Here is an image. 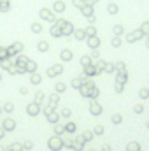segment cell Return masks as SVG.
Listing matches in <instances>:
<instances>
[{
  "label": "cell",
  "mask_w": 149,
  "mask_h": 151,
  "mask_svg": "<svg viewBox=\"0 0 149 151\" xmlns=\"http://www.w3.org/2000/svg\"><path fill=\"white\" fill-rule=\"evenodd\" d=\"M82 139H86V141H90V139H91V134H90V132H86V134L82 135Z\"/></svg>",
  "instance_id": "obj_50"
},
{
  "label": "cell",
  "mask_w": 149,
  "mask_h": 151,
  "mask_svg": "<svg viewBox=\"0 0 149 151\" xmlns=\"http://www.w3.org/2000/svg\"><path fill=\"white\" fill-rule=\"evenodd\" d=\"M107 12H109L111 16H116V14L119 12V5H117V4H114V2H111V4L107 5Z\"/></svg>",
  "instance_id": "obj_23"
},
{
  "label": "cell",
  "mask_w": 149,
  "mask_h": 151,
  "mask_svg": "<svg viewBox=\"0 0 149 151\" xmlns=\"http://www.w3.org/2000/svg\"><path fill=\"white\" fill-rule=\"evenodd\" d=\"M0 79H2V76H0Z\"/></svg>",
  "instance_id": "obj_60"
},
{
  "label": "cell",
  "mask_w": 149,
  "mask_h": 151,
  "mask_svg": "<svg viewBox=\"0 0 149 151\" xmlns=\"http://www.w3.org/2000/svg\"><path fill=\"white\" fill-rule=\"evenodd\" d=\"M65 130H67V132H74V130H75V125H74V123H69Z\"/></svg>",
  "instance_id": "obj_46"
},
{
  "label": "cell",
  "mask_w": 149,
  "mask_h": 151,
  "mask_svg": "<svg viewBox=\"0 0 149 151\" xmlns=\"http://www.w3.org/2000/svg\"><path fill=\"white\" fill-rule=\"evenodd\" d=\"M47 119H49L51 123H56V121H58V114H56V113H51V114H47Z\"/></svg>",
  "instance_id": "obj_38"
},
{
  "label": "cell",
  "mask_w": 149,
  "mask_h": 151,
  "mask_svg": "<svg viewBox=\"0 0 149 151\" xmlns=\"http://www.w3.org/2000/svg\"><path fill=\"white\" fill-rule=\"evenodd\" d=\"M86 44H88L90 49H98L100 44H102V40H100L98 35H93V37H86Z\"/></svg>",
  "instance_id": "obj_7"
},
{
  "label": "cell",
  "mask_w": 149,
  "mask_h": 151,
  "mask_svg": "<svg viewBox=\"0 0 149 151\" xmlns=\"http://www.w3.org/2000/svg\"><path fill=\"white\" fill-rule=\"evenodd\" d=\"M128 151H139V144H135V142H132V144H128Z\"/></svg>",
  "instance_id": "obj_40"
},
{
  "label": "cell",
  "mask_w": 149,
  "mask_h": 151,
  "mask_svg": "<svg viewBox=\"0 0 149 151\" xmlns=\"http://www.w3.org/2000/svg\"><path fill=\"white\" fill-rule=\"evenodd\" d=\"M72 35H74V39L79 40V42H81V40H86V30H84V28H75Z\"/></svg>",
  "instance_id": "obj_14"
},
{
  "label": "cell",
  "mask_w": 149,
  "mask_h": 151,
  "mask_svg": "<svg viewBox=\"0 0 149 151\" xmlns=\"http://www.w3.org/2000/svg\"><path fill=\"white\" fill-rule=\"evenodd\" d=\"M114 65H116V72H117V70H126V65H125L123 62H116Z\"/></svg>",
  "instance_id": "obj_37"
},
{
  "label": "cell",
  "mask_w": 149,
  "mask_h": 151,
  "mask_svg": "<svg viewBox=\"0 0 149 151\" xmlns=\"http://www.w3.org/2000/svg\"><path fill=\"white\" fill-rule=\"evenodd\" d=\"M37 51H40V53H46V51H49V42L47 40H39L37 42Z\"/></svg>",
  "instance_id": "obj_18"
},
{
  "label": "cell",
  "mask_w": 149,
  "mask_h": 151,
  "mask_svg": "<svg viewBox=\"0 0 149 151\" xmlns=\"http://www.w3.org/2000/svg\"><path fill=\"white\" fill-rule=\"evenodd\" d=\"M104 151H112V150L109 148V146H104Z\"/></svg>",
  "instance_id": "obj_56"
},
{
  "label": "cell",
  "mask_w": 149,
  "mask_h": 151,
  "mask_svg": "<svg viewBox=\"0 0 149 151\" xmlns=\"http://www.w3.org/2000/svg\"><path fill=\"white\" fill-rule=\"evenodd\" d=\"M148 95H149V91H148V90H140V97H144V99H146Z\"/></svg>",
  "instance_id": "obj_49"
},
{
  "label": "cell",
  "mask_w": 149,
  "mask_h": 151,
  "mask_svg": "<svg viewBox=\"0 0 149 151\" xmlns=\"http://www.w3.org/2000/svg\"><path fill=\"white\" fill-rule=\"evenodd\" d=\"M25 69H27V72H30V74H34V72L37 70V63H35L34 60H30V58H28V62H27V65H25Z\"/></svg>",
  "instance_id": "obj_22"
},
{
  "label": "cell",
  "mask_w": 149,
  "mask_h": 151,
  "mask_svg": "<svg viewBox=\"0 0 149 151\" xmlns=\"http://www.w3.org/2000/svg\"><path fill=\"white\" fill-rule=\"evenodd\" d=\"M65 9H67V5H65V2L63 0H54L53 2V12L54 14H62V12H65Z\"/></svg>",
  "instance_id": "obj_9"
},
{
  "label": "cell",
  "mask_w": 149,
  "mask_h": 151,
  "mask_svg": "<svg viewBox=\"0 0 149 151\" xmlns=\"http://www.w3.org/2000/svg\"><path fill=\"white\" fill-rule=\"evenodd\" d=\"M82 76H84V77H93V76H100V72L97 70L95 63H91V65H88V67H82Z\"/></svg>",
  "instance_id": "obj_8"
},
{
  "label": "cell",
  "mask_w": 149,
  "mask_h": 151,
  "mask_svg": "<svg viewBox=\"0 0 149 151\" xmlns=\"http://www.w3.org/2000/svg\"><path fill=\"white\" fill-rule=\"evenodd\" d=\"M14 127H16V125H14L12 119H5V121H4V128H5V130H14Z\"/></svg>",
  "instance_id": "obj_32"
},
{
  "label": "cell",
  "mask_w": 149,
  "mask_h": 151,
  "mask_svg": "<svg viewBox=\"0 0 149 151\" xmlns=\"http://www.w3.org/2000/svg\"><path fill=\"white\" fill-rule=\"evenodd\" d=\"M60 58H62V62H72V58H74V53H72L70 49H62V53H60Z\"/></svg>",
  "instance_id": "obj_12"
},
{
  "label": "cell",
  "mask_w": 149,
  "mask_h": 151,
  "mask_svg": "<svg viewBox=\"0 0 149 151\" xmlns=\"http://www.w3.org/2000/svg\"><path fill=\"white\" fill-rule=\"evenodd\" d=\"M123 34H125L123 25H114V27H112V35H114V37H121Z\"/></svg>",
  "instance_id": "obj_21"
},
{
  "label": "cell",
  "mask_w": 149,
  "mask_h": 151,
  "mask_svg": "<svg viewBox=\"0 0 149 151\" xmlns=\"http://www.w3.org/2000/svg\"><path fill=\"white\" fill-rule=\"evenodd\" d=\"M140 32H142L144 35H149V21H144V23L140 25Z\"/></svg>",
  "instance_id": "obj_34"
},
{
  "label": "cell",
  "mask_w": 149,
  "mask_h": 151,
  "mask_svg": "<svg viewBox=\"0 0 149 151\" xmlns=\"http://www.w3.org/2000/svg\"><path fill=\"white\" fill-rule=\"evenodd\" d=\"M54 88H56V93H63V91L67 90V86H65V83H58V84H56Z\"/></svg>",
  "instance_id": "obj_35"
},
{
  "label": "cell",
  "mask_w": 149,
  "mask_h": 151,
  "mask_svg": "<svg viewBox=\"0 0 149 151\" xmlns=\"http://www.w3.org/2000/svg\"><path fill=\"white\" fill-rule=\"evenodd\" d=\"M49 34H51V37H54V39L63 37V35H62V30H60V27H58L56 23H51V27H49Z\"/></svg>",
  "instance_id": "obj_11"
},
{
  "label": "cell",
  "mask_w": 149,
  "mask_h": 151,
  "mask_svg": "<svg viewBox=\"0 0 149 151\" xmlns=\"http://www.w3.org/2000/svg\"><path fill=\"white\" fill-rule=\"evenodd\" d=\"M0 151H4V148H0Z\"/></svg>",
  "instance_id": "obj_59"
},
{
  "label": "cell",
  "mask_w": 149,
  "mask_h": 151,
  "mask_svg": "<svg viewBox=\"0 0 149 151\" xmlns=\"http://www.w3.org/2000/svg\"><path fill=\"white\" fill-rule=\"evenodd\" d=\"M84 30H86V37H93V35H98V34H97V27H95V25H88Z\"/></svg>",
  "instance_id": "obj_24"
},
{
  "label": "cell",
  "mask_w": 149,
  "mask_h": 151,
  "mask_svg": "<svg viewBox=\"0 0 149 151\" xmlns=\"http://www.w3.org/2000/svg\"><path fill=\"white\" fill-rule=\"evenodd\" d=\"M146 46H148V49H149V35H148V42H146Z\"/></svg>",
  "instance_id": "obj_58"
},
{
  "label": "cell",
  "mask_w": 149,
  "mask_h": 151,
  "mask_svg": "<svg viewBox=\"0 0 149 151\" xmlns=\"http://www.w3.org/2000/svg\"><path fill=\"white\" fill-rule=\"evenodd\" d=\"M100 0H86V4H91V5H97Z\"/></svg>",
  "instance_id": "obj_52"
},
{
  "label": "cell",
  "mask_w": 149,
  "mask_h": 151,
  "mask_svg": "<svg viewBox=\"0 0 149 151\" xmlns=\"http://www.w3.org/2000/svg\"><path fill=\"white\" fill-rule=\"evenodd\" d=\"M105 63H107V62H104V60H100V58L95 62V67H97V70H98L100 74L104 72V67H105Z\"/></svg>",
  "instance_id": "obj_30"
},
{
  "label": "cell",
  "mask_w": 149,
  "mask_h": 151,
  "mask_svg": "<svg viewBox=\"0 0 149 151\" xmlns=\"http://www.w3.org/2000/svg\"><path fill=\"white\" fill-rule=\"evenodd\" d=\"M112 123L119 125V123H121V116H119V114H114V116H112Z\"/></svg>",
  "instance_id": "obj_42"
},
{
  "label": "cell",
  "mask_w": 149,
  "mask_h": 151,
  "mask_svg": "<svg viewBox=\"0 0 149 151\" xmlns=\"http://www.w3.org/2000/svg\"><path fill=\"white\" fill-rule=\"evenodd\" d=\"M30 30H32V32H34V34H42V30H44V27H42V23H40V21H34V23H32V25H30Z\"/></svg>",
  "instance_id": "obj_17"
},
{
  "label": "cell",
  "mask_w": 149,
  "mask_h": 151,
  "mask_svg": "<svg viewBox=\"0 0 149 151\" xmlns=\"http://www.w3.org/2000/svg\"><path fill=\"white\" fill-rule=\"evenodd\" d=\"M27 62H28V56H25V55H18V56H16V60H14V65H16V67H23V69H25Z\"/></svg>",
  "instance_id": "obj_15"
},
{
  "label": "cell",
  "mask_w": 149,
  "mask_h": 151,
  "mask_svg": "<svg viewBox=\"0 0 149 151\" xmlns=\"http://www.w3.org/2000/svg\"><path fill=\"white\" fill-rule=\"evenodd\" d=\"M5 60H11L9 53H7V47L0 46V62H5Z\"/></svg>",
  "instance_id": "obj_26"
},
{
  "label": "cell",
  "mask_w": 149,
  "mask_h": 151,
  "mask_svg": "<svg viewBox=\"0 0 149 151\" xmlns=\"http://www.w3.org/2000/svg\"><path fill=\"white\" fill-rule=\"evenodd\" d=\"M90 56H91V60H98L100 58V51L98 49H91V55Z\"/></svg>",
  "instance_id": "obj_36"
},
{
  "label": "cell",
  "mask_w": 149,
  "mask_h": 151,
  "mask_svg": "<svg viewBox=\"0 0 149 151\" xmlns=\"http://www.w3.org/2000/svg\"><path fill=\"white\" fill-rule=\"evenodd\" d=\"M58 104V95L54 93V95H51V106H56Z\"/></svg>",
  "instance_id": "obj_44"
},
{
  "label": "cell",
  "mask_w": 149,
  "mask_h": 151,
  "mask_svg": "<svg viewBox=\"0 0 149 151\" xmlns=\"http://www.w3.org/2000/svg\"><path fill=\"white\" fill-rule=\"evenodd\" d=\"M32 146H34L32 142H25V148H27V150H32Z\"/></svg>",
  "instance_id": "obj_54"
},
{
  "label": "cell",
  "mask_w": 149,
  "mask_h": 151,
  "mask_svg": "<svg viewBox=\"0 0 149 151\" xmlns=\"http://www.w3.org/2000/svg\"><path fill=\"white\" fill-rule=\"evenodd\" d=\"M42 99H44V93H40V91H39V93H37V104L42 100Z\"/></svg>",
  "instance_id": "obj_51"
},
{
  "label": "cell",
  "mask_w": 149,
  "mask_h": 151,
  "mask_svg": "<svg viewBox=\"0 0 149 151\" xmlns=\"http://www.w3.org/2000/svg\"><path fill=\"white\" fill-rule=\"evenodd\" d=\"M23 49H25V44H23V42H19V40H16V42H12L11 46H7V53H9V56H11V58H12V56L21 55V53H23Z\"/></svg>",
  "instance_id": "obj_4"
},
{
  "label": "cell",
  "mask_w": 149,
  "mask_h": 151,
  "mask_svg": "<svg viewBox=\"0 0 149 151\" xmlns=\"http://www.w3.org/2000/svg\"><path fill=\"white\" fill-rule=\"evenodd\" d=\"M79 11H81V14H82L84 18H90V16H93V14H95V5L86 4V2H84V5H82Z\"/></svg>",
  "instance_id": "obj_10"
},
{
  "label": "cell",
  "mask_w": 149,
  "mask_h": 151,
  "mask_svg": "<svg viewBox=\"0 0 149 151\" xmlns=\"http://www.w3.org/2000/svg\"><path fill=\"white\" fill-rule=\"evenodd\" d=\"M11 11V0H0V12L5 14Z\"/></svg>",
  "instance_id": "obj_20"
},
{
  "label": "cell",
  "mask_w": 149,
  "mask_h": 151,
  "mask_svg": "<svg viewBox=\"0 0 149 151\" xmlns=\"http://www.w3.org/2000/svg\"><path fill=\"white\" fill-rule=\"evenodd\" d=\"M79 91H81L82 97H90V99H95V97L98 95V90L95 88L93 81H88V79H84V83H82V86L79 88Z\"/></svg>",
  "instance_id": "obj_1"
},
{
  "label": "cell",
  "mask_w": 149,
  "mask_h": 151,
  "mask_svg": "<svg viewBox=\"0 0 149 151\" xmlns=\"http://www.w3.org/2000/svg\"><path fill=\"white\" fill-rule=\"evenodd\" d=\"M142 37H144V34L140 32V28H137V30H133V32L126 34V42H128V44H133V42L140 40Z\"/></svg>",
  "instance_id": "obj_5"
},
{
  "label": "cell",
  "mask_w": 149,
  "mask_h": 151,
  "mask_svg": "<svg viewBox=\"0 0 149 151\" xmlns=\"http://www.w3.org/2000/svg\"><path fill=\"white\" fill-rule=\"evenodd\" d=\"M4 137V128H0V139Z\"/></svg>",
  "instance_id": "obj_57"
},
{
  "label": "cell",
  "mask_w": 149,
  "mask_h": 151,
  "mask_svg": "<svg viewBox=\"0 0 149 151\" xmlns=\"http://www.w3.org/2000/svg\"><path fill=\"white\" fill-rule=\"evenodd\" d=\"M123 88H125V84H121V83H116V86H114V90H116L117 93H121V91H123Z\"/></svg>",
  "instance_id": "obj_41"
},
{
  "label": "cell",
  "mask_w": 149,
  "mask_h": 151,
  "mask_svg": "<svg viewBox=\"0 0 149 151\" xmlns=\"http://www.w3.org/2000/svg\"><path fill=\"white\" fill-rule=\"evenodd\" d=\"M79 62H81L82 67H88V65H91V56H90V55H82Z\"/></svg>",
  "instance_id": "obj_27"
},
{
  "label": "cell",
  "mask_w": 149,
  "mask_h": 151,
  "mask_svg": "<svg viewBox=\"0 0 149 151\" xmlns=\"http://www.w3.org/2000/svg\"><path fill=\"white\" fill-rule=\"evenodd\" d=\"M12 109H14L12 104H5V111H7V113H12Z\"/></svg>",
  "instance_id": "obj_48"
},
{
  "label": "cell",
  "mask_w": 149,
  "mask_h": 151,
  "mask_svg": "<svg viewBox=\"0 0 149 151\" xmlns=\"http://www.w3.org/2000/svg\"><path fill=\"white\" fill-rule=\"evenodd\" d=\"M95 134L102 135V134H104V127H97V128H95Z\"/></svg>",
  "instance_id": "obj_47"
},
{
  "label": "cell",
  "mask_w": 149,
  "mask_h": 151,
  "mask_svg": "<svg viewBox=\"0 0 149 151\" xmlns=\"http://www.w3.org/2000/svg\"><path fill=\"white\" fill-rule=\"evenodd\" d=\"M63 116H70V111L69 109H63Z\"/></svg>",
  "instance_id": "obj_55"
},
{
  "label": "cell",
  "mask_w": 149,
  "mask_h": 151,
  "mask_svg": "<svg viewBox=\"0 0 149 151\" xmlns=\"http://www.w3.org/2000/svg\"><path fill=\"white\" fill-rule=\"evenodd\" d=\"M84 2H86V0H72V5L77 7V9H81V7L84 5Z\"/></svg>",
  "instance_id": "obj_39"
},
{
  "label": "cell",
  "mask_w": 149,
  "mask_h": 151,
  "mask_svg": "<svg viewBox=\"0 0 149 151\" xmlns=\"http://www.w3.org/2000/svg\"><path fill=\"white\" fill-rule=\"evenodd\" d=\"M86 19H88V23H90V25H95V21H97V16L93 14V16H90V18H86Z\"/></svg>",
  "instance_id": "obj_45"
},
{
  "label": "cell",
  "mask_w": 149,
  "mask_h": 151,
  "mask_svg": "<svg viewBox=\"0 0 149 151\" xmlns=\"http://www.w3.org/2000/svg\"><path fill=\"white\" fill-rule=\"evenodd\" d=\"M121 44H123L121 37H114V35H112V39H111V46H112V47H116V49H117V47H121Z\"/></svg>",
  "instance_id": "obj_29"
},
{
  "label": "cell",
  "mask_w": 149,
  "mask_h": 151,
  "mask_svg": "<svg viewBox=\"0 0 149 151\" xmlns=\"http://www.w3.org/2000/svg\"><path fill=\"white\" fill-rule=\"evenodd\" d=\"M126 81H128V72H126V70H117V74H116V83L125 84Z\"/></svg>",
  "instance_id": "obj_16"
},
{
  "label": "cell",
  "mask_w": 149,
  "mask_h": 151,
  "mask_svg": "<svg viewBox=\"0 0 149 151\" xmlns=\"http://www.w3.org/2000/svg\"><path fill=\"white\" fill-rule=\"evenodd\" d=\"M63 72V65L62 63H56V65H53V67H49L47 69V77H56V76H60Z\"/></svg>",
  "instance_id": "obj_6"
},
{
  "label": "cell",
  "mask_w": 149,
  "mask_h": 151,
  "mask_svg": "<svg viewBox=\"0 0 149 151\" xmlns=\"http://www.w3.org/2000/svg\"><path fill=\"white\" fill-rule=\"evenodd\" d=\"M84 79H86V77H84L82 74H81V77H75V79H72V88H77V90H79V88L82 86Z\"/></svg>",
  "instance_id": "obj_25"
},
{
  "label": "cell",
  "mask_w": 149,
  "mask_h": 151,
  "mask_svg": "<svg viewBox=\"0 0 149 151\" xmlns=\"http://www.w3.org/2000/svg\"><path fill=\"white\" fill-rule=\"evenodd\" d=\"M104 72H107V74L116 72V65H114V63H105V67H104Z\"/></svg>",
  "instance_id": "obj_33"
},
{
  "label": "cell",
  "mask_w": 149,
  "mask_h": 151,
  "mask_svg": "<svg viewBox=\"0 0 149 151\" xmlns=\"http://www.w3.org/2000/svg\"><path fill=\"white\" fill-rule=\"evenodd\" d=\"M90 111H91V114H95V116H98V114H102V107H100V104L98 102H91V106H90Z\"/></svg>",
  "instance_id": "obj_19"
},
{
  "label": "cell",
  "mask_w": 149,
  "mask_h": 151,
  "mask_svg": "<svg viewBox=\"0 0 149 151\" xmlns=\"http://www.w3.org/2000/svg\"><path fill=\"white\" fill-rule=\"evenodd\" d=\"M39 18H40L42 21H47V23H54V21H56V14H54L51 9H47V7H42V9L39 11Z\"/></svg>",
  "instance_id": "obj_3"
},
{
  "label": "cell",
  "mask_w": 149,
  "mask_h": 151,
  "mask_svg": "<svg viewBox=\"0 0 149 151\" xmlns=\"http://www.w3.org/2000/svg\"><path fill=\"white\" fill-rule=\"evenodd\" d=\"M58 27H60V30H62V35L63 37H70L72 34H74L75 27L70 23V21H67V19H62V18H56V21H54Z\"/></svg>",
  "instance_id": "obj_2"
},
{
  "label": "cell",
  "mask_w": 149,
  "mask_h": 151,
  "mask_svg": "<svg viewBox=\"0 0 149 151\" xmlns=\"http://www.w3.org/2000/svg\"><path fill=\"white\" fill-rule=\"evenodd\" d=\"M28 114H30V116H37L39 114V104H30V106H28Z\"/></svg>",
  "instance_id": "obj_28"
},
{
  "label": "cell",
  "mask_w": 149,
  "mask_h": 151,
  "mask_svg": "<svg viewBox=\"0 0 149 151\" xmlns=\"http://www.w3.org/2000/svg\"><path fill=\"white\" fill-rule=\"evenodd\" d=\"M63 146V142H62V139H58V137H53V139H49V148L53 151H56V150H60Z\"/></svg>",
  "instance_id": "obj_13"
},
{
  "label": "cell",
  "mask_w": 149,
  "mask_h": 151,
  "mask_svg": "<svg viewBox=\"0 0 149 151\" xmlns=\"http://www.w3.org/2000/svg\"><path fill=\"white\" fill-rule=\"evenodd\" d=\"M40 81H42V77H40L37 72H34V74L30 76V83H32V84H39Z\"/></svg>",
  "instance_id": "obj_31"
},
{
  "label": "cell",
  "mask_w": 149,
  "mask_h": 151,
  "mask_svg": "<svg viewBox=\"0 0 149 151\" xmlns=\"http://www.w3.org/2000/svg\"><path fill=\"white\" fill-rule=\"evenodd\" d=\"M54 132H56V134H62V132H63V128H62V127H54Z\"/></svg>",
  "instance_id": "obj_53"
},
{
  "label": "cell",
  "mask_w": 149,
  "mask_h": 151,
  "mask_svg": "<svg viewBox=\"0 0 149 151\" xmlns=\"http://www.w3.org/2000/svg\"><path fill=\"white\" fill-rule=\"evenodd\" d=\"M9 151H21V146L19 144H11L9 146Z\"/></svg>",
  "instance_id": "obj_43"
}]
</instances>
